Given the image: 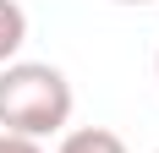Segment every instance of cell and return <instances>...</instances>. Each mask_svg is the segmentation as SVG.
Returning a JSON list of instances; mask_svg holds the SVG:
<instances>
[{
	"instance_id": "cell-1",
	"label": "cell",
	"mask_w": 159,
	"mask_h": 153,
	"mask_svg": "<svg viewBox=\"0 0 159 153\" xmlns=\"http://www.w3.org/2000/svg\"><path fill=\"white\" fill-rule=\"evenodd\" d=\"M71 82L49 60H11L0 66V126L11 137H55L71 120Z\"/></svg>"
},
{
	"instance_id": "cell-2",
	"label": "cell",
	"mask_w": 159,
	"mask_h": 153,
	"mask_svg": "<svg viewBox=\"0 0 159 153\" xmlns=\"http://www.w3.org/2000/svg\"><path fill=\"white\" fill-rule=\"evenodd\" d=\"M61 153H126V142L110 126H77V131L61 137Z\"/></svg>"
},
{
	"instance_id": "cell-3",
	"label": "cell",
	"mask_w": 159,
	"mask_h": 153,
	"mask_svg": "<svg viewBox=\"0 0 159 153\" xmlns=\"http://www.w3.org/2000/svg\"><path fill=\"white\" fill-rule=\"evenodd\" d=\"M22 44H28V11L16 0H0V66H11Z\"/></svg>"
},
{
	"instance_id": "cell-4",
	"label": "cell",
	"mask_w": 159,
	"mask_h": 153,
	"mask_svg": "<svg viewBox=\"0 0 159 153\" xmlns=\"http://www.w3.org/2000/svg\"><path fill=\"white\" fill-rule=\"evenodd\" d=\"M0 153H44L33 137H11V131H0Z\"/></svg>"
},
{
	"instance_id": "cell-5",
	"label": "cell",
	"mask_w": 159,
	"mask_h": 153,
	"mask_svg": "<svg viewBox=\"0 0 159 153\" xmlns=\"http://www.w3.org/2000/svg\"><path fill=\"white\" fill-rule=\"evenodd\" d=\"M121 6H148V0H121Z\"/></svg>"
},
{
	"instance_id": "cell-6",
	"label": "cell",
	"mask_w": 159,
	"mask_h": 153,
	"mask_svg": "<svg viewBox=\"0 0 159 153\" xmlns=\"http://www.w3.org/2000/svg\"><path fill=\"white\" fill-rule=\"evenodd\" d=\"M154 71H159V55H154Z\"/></svg>"
},
{
	"instance_id": "cell-7",
	"label": "cell",
	"mask_w": 159,
	"mask_h": 153,
	"mask_svg": "<svg viewBox=\"0 0 159 153\" xmlns=\"http://www.w3.org/2000/svg\"><path fill=\"white\" fill-rule=\"evenodd\" d=\"M154 153H159V148H154Z\"/></svg>"
}]
</instances>
